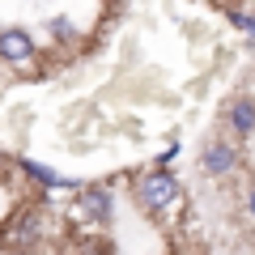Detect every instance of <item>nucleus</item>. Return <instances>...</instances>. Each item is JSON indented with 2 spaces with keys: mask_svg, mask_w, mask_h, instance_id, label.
<instances>
[{
  "mask_svg": "<svg viewBox=\"0 0 255 255\" xmlns=\"http://www.w3.org/2000/svg\"><path fill=\"white\" fill-rule=\"evenodd\" d=\"M247 213H251V217H255V187L247 191Z\"/></svg>",
  "mask_w": 255,
  "mask_h": 255,
  "instance_id": "1a4fd4ad",
  "label": "nucleus"
},
{
  "mask_svg": "<svg viewBox=\"0 0 255 255\" xmlns=\"http://www.w3.org/2000/svg\"><path fill=\"white\" fill-rule=\"evenodd\" d=\"M4 255H34V251H4Z\"/></svg>",
  "mask_w": 255,
  "mask_h": 255,
  "instance_id": "9d476101",
  "label": "nucleus"
},
{
  "mask_svg": "<svg viewBox=\"0 0 255 255\" xmlns=\"http://www.w3.org/2000/svg\"><path fill=\"white\" fill-rule=\"evenodd\" d=\"M111 209H115V200H111L107 187H85L81 196L68 204V221L94 230V226H107V221H111Z\"/></svg>",
  "mask_w": 255,
  "mask_h": 255,
  "instance_id": "f03ea898",
  "label": "nucleus"
},
{
  "mask_svg": "<svg viewBox=\"0 0 255 255\" xmlns=\"http://www.w3.org/2000/svg\"><path fill=\"white\" fill-rule=\"evenodd\" d=\"M226 21L238 30V34L255 38V13H247V9H226Z\"/></svg>",
  "mask_w": 255,
  "mask_h": 255,
  "instance_id": "6e6552de",
  "label": "nucleus"
},
{
  "mask_svg": "<svg viewBox=\"0 0 255 255\" xmlns=\"http://www.w3.org/2000/svg\"><path fill=\"white\" fill-rule=\"evenodd\" d=\"M38 238H43V213L26 209V213H17V217L9 221V230H4L0 247H9V251H30Z\"/></svg>",
  "mask_w": 255,
  "mask_h": 255,
  "instance_id": "7ed1b4c3",
  "label": "nucleus"
},
{
  "mask_svg": "<svg viewBox=\"0 0 255 255\" xmlns=\"http://www.w3.org/2000/svg\"><path fill=\"white\" fill-rule=\"evenodd\" d=\"M226 128L234 136H251L255 132V98H234L226 107Z\"/></svg>",
  "mask_w": 255,
  "mask_h": 255,
  "instance_id": "423d86ee",
  "label": "nucleus"
},
{
  "mask_svg": "<svg viewBox=\"0 0 255 255\" xmlns=\"http://www.w3.org/2000/svg\"><path fill=\"white\" fill-rule=\"evenodd\" d=\"M234 166H238V149L230 140L217 136L200 149V174H209V179H226V174H234Z\"/></svg>",
  "mask_w": 255,
  "mask_h": 255,
  "instance_id": "20e7f679",
  "label": "nucleus"
},
{
  "mask_svg": "<svg viewBox=\"0 0 255 255\" xmlns=\"http://www.w3.org/2000/svg\"><path fill=\"white\" fill-rule=\"evenodd\" d=\"M132 200H136L149 217H170L183 204V187H179V179H174L170 170L149 166V170L136 174V183H132Z\"/></svg>",
  "mask_w": 255,
  "mask_h": 255,
  "instance_id": "f257e3e1",
  "label": "nucleus"
},
{
  "mask_svg": "<svg viewBox=\"0 0 255 255\" xmlns=\"http://www.w3.org/2000/svg\"><path fill=\"white\" fill-rule=\"evenodd\" d=\"M34 60V38H30V30L21 26H4L0 30V64H30Z\"/></svg>",
  "mask_w": 255,
  "mask_h": 255,
  "instance_id": "39448f33",
  "label": "nucleus"
},
{
  "mask_svg": "<svg viewBox=\"0 0 255 255\" xmlns=\"http://www.w3.org/2000/svg\"><path fill=\"white\" fill-rule=\"evenodd\" d=\"M17 170L26 174V179H34L38 187H73V179H64V174H55L51 166H43V162H34V157H17Z\"/></svg>",
  "mask_w": 255,
  "mask_h": 255,
  "instance_id": "0eeeda50",
  "label": "nucleus"
}]
</instances>
